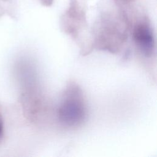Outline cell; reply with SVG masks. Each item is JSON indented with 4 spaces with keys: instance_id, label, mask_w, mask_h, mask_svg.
I'll return each mask as SVG.
<instances>
[{
    "instance_id": "obj_2",
    "label": "cell",
    "mask_w": 157,
    "mask_h": 157,
    "mask_svg": "<svg viewBox=\"0 0 157 157\" xmlns=\"http://www.w3.org/2000/svg\"><path fill=\"white\" fill-rule=\"evenodd\" d=\"M133 37L137 48L146 57L151 56L155 52V40L150 25L145 21L138 22L133 30Z\"/></svg>"
},
{
    "instance_id": "obj_4",
    "label": "cell",
    "mask_w": 157,
    "mask_h": 157,
    "mask_svg": "<svg viewBox=\"0 0 157 157\" xmlns=\"http://www.w3.org/2000/svg\"><path fill=\"white\" fill-rule=\"evenodd\" d=\"M125 1H131V0H125Z\"/></svg>"
},
{
    "instance_id": "obj_3",
    "label": "cell",
    "mask_w": 157,
    "mask_h": 157,
    "mask_svg": "<svg viewBox=\"0 0 157 157\" xmlns=\"http://www.w3.org/2000/svg\"><path fill=\"white\" fill-rule=\"evenodd\" d=\"M2 124L0 123V136L2 134Z\"/></svg>"
},
{
    "instance_id": "obj_1",
    "label": "cell",
    "mask_w": 157,
    "mask_h": 157,
    "mask_svg": "<svg viewBox=\"0 0 157 157\" xmlns=\"http://www.w3.org/2000/svg\"><path fill=\"white\" fill-rule=\"evenodd\" d=\"M86 115V105L81 89L75 84L68 85L58 107L59 121L66 127L76 128L83 123Z\"/></svg>"
}]
</instances>
